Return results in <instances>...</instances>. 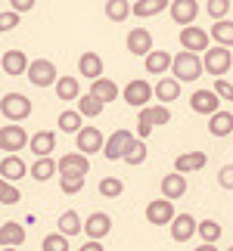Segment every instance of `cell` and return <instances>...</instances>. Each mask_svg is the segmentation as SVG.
Segmentation results:
<instances>
[{
	"label": "cell",
	"instance_id": "obj_1",
	"mask_svg": "<svg viewBox=\"0 0 233 251\" xmlns=\"http://www.w3.org/2000/svg\"><path fill=\"white\" fill-rule=\"evenodd\" d=\"M171 78L174 81H180V84H187V81H196L199 75H202V59L196 53H177V56H171Z\"/></svg>",
	"mask_w": 233,
	"mask_h": 251
},
{
	"label": "cell",
	"instance_id": "obj_2",
	"mask_svg": "<svg viewBox=\"0 0 233 251\" xmlns=\"http://www.w3.org/2000/svg\"><path fill=\"white\" fill-rule=\"evenodd\" d=\"M31 112H34V105L25 93H3V100H0V115H3L9 124L25 121Z\"/></svg>",
	"mask_w": 233,
	"mask_h": 251
},
{
	"label": "cell",
	"instance_id": "obj_3",
	"mask_svg": "<svg viewBox=\"0 0 233 251\" xmlns=\"http://www.w3.org/2000/svg\"><path fill=\"white\" fill-rule=\"evenodd\" d=\"M202 69H205L208 75H215V78H221V75H227L233 69V53L227 50V47H208L205 53H202Z\"/></svg>",
	"mask_w": 233,
	"mask_h": 251
},
{
	"label": "cell",
	"instance_id": "obj_4",
	"mask_svg": "<svg viewBox=\"0 0 233 251\" xmlns=\"http://www.w3.org/2000/svg\"><path fill=\"white\" fill-rule=\"evenodd\" d=\"M180 47L187 53H205L208 47H211V37H208V31L205 28H196V25H183L180 28Z\"/></svg>",
	"mask_w": 233,
	"mask_h": 251
},
{
	"label": "cell",
	"instance_id": "obj_5",
	"mask_svg": "<svg viewBox=\"0 0 233 251\" xmlns=\"http://www.w3.org/2000/svg\"><path fill=\"white\" fill-rule=\"evenodd\" d=\"M25 146H28L25 127H19V124H9V121H6V127H0V152L16 155V152H22Z\"/></svg>",
	"mask_w": 233,
	"mask_h": 251
},
{
	"label": "cell",
	"instance_id": "obj_6",
	"mask_svg": "<svg viewBox=\"0 0 233 251\" xmlns=\"http://www.w3.org/2000/svg\"><path fill=\"white\" fill-rule=\"evenodd\" d=\"M25 75H28V81H31L34 87H53L56 84V65L50 62V59H34V62H28V69H25Z\"/></svg>",
	"mask_w": 233,
	"mask_h": 251
},
{
	"label": "cell",
	"instance_id": "obj_7",
	"mask_svg": "<svg viewBox=\"0 0 233 251\" xmlns=\"http://www.w3.org/2000/svg\"><path fill=\"white\" fill-rule=\"evenodd\" d=\"M87 171H90V158L81 155V152H69V155H62L56 161L59 177H87Z\"/></svg>",
	"mask_w": 233,
	"mask_h": 251
},
{
	"label": "cell",
	"instance_id": "obj_8",
	"mask_svg": "<svg viewBox=\"0 0 233 251\" xmlns=\"http://www.w3.org/2000/svg\"><path fill=\"white\" fill-rule=\"evenodd\" d=\"M81 233H84L87 239H96V242H103V239L112 233V217L103 214V211H93L90 217H84Z\"/></svg>",
	"mask_w": 233,
	"mask_h": 251
},
{
	"label": "cell",
	"instance_id": "obj_9",
	"mask_svg": "<svg viewBox=\"0 0 233 251\" xmlns=\"http://www.w3.org/2000/svg\"><path fill=\"white\" fill-rule=\"evenodd\" d=\"M121 96H124V102H128V105H134V109H143V105H149V100H152V84L143 81V78L128 81V87L121 90Z\"/></svg>",
	"mask_w": 233,
	"mask_h": 251
},
{
	"label": "cell",
	"instance_id": "obj_10",
	"mask_svg": "<svg viewBox=\"0 0 233 251\" xmlns=\"http://www.w3.org/2000/svg\"><path fill=\"white\" fill-rule=\"evenodd\" d=\"M168 16L174 19V25H193L199 16V0H171Z\"/></svg>",
	"mask_w": 233,
	"mask_h": 251
},
{
	"label": "cell",
	"instance_id": "obj_11",
	"mask_svg": "<svg viewBox=\"0 0 233 251\" xmlns=\"http://www.w3.org/2000/svg\"><path fill=\"white\" fill-rule=\"evenodd\" d=\"M75 140H78V149L75 152H81V155L90 158L93 152H100L103 149V130L100 127H81L75 133Z\"/></svg>",
	"mask_w": 233,
	"mask_h": 251
},
{
	"label": "cell",
	"instance_id": "obj_12",
	"mask_svg": "<svg viewBox=\"0 0 233 251\" xmlns=\"http://www.w3.org/2000/svg\"><path fill=\"white\" fill-rule=\"evenodd\" d=\"M168 229H171L174 242H190V239L196 236V217H193V214H174Z\"/></svg>",
	"mask_w": 233,
	"mask_h": 251
},
{
	"label": "cell",
	"instance_id": "obj_13",
	"mask_svg": "<svg viewBox=\"0 0 233 251\" xmlns=\"http://www.w3.org/2000/svg\"><path fill=\"white\" fill-rule=\"evenodd\" d=\"M171 217H174V201L155 199V201H149V205H146V220H149L152 226H168Z\"/></svg>",
	"mask_w": 233,
	"mask_h": 251
},
{
	"label": "cell",
	"instance_id": "obj_14",
	"mask_svg": "<svg viewBox=\"0 0 233 251\" xmlns=\"http://www.w3.org/2000/svg\"><path fill=\"white\" fill-rule=\"evenodd\" d=\"M190 109L196 115H205V118H208V115H215L221 109V100L215 96V90H196L190 96Z\"/></svg>",
	"mask_w": 233,
	"mask_h": 251
},
{
	"label": "cell",
	"instance_id": "obj_15",
	"mask_svg": "<svg viewBox=\"0 0 233 251\" xmlns=\"http://www.w3.org/2000/svg\"><path fill=\"white\" fill-rule=\"evenodd\" d=\"M187 196V177L183 174H165L162 177V199H168V201H177Z\"/></svg>",
	"mask_w": 233,
	"mask_h": 251
},
{
	"label": "cell",
	"instance_id": "obj_16",
	"mask_svg": "<svg viewBox=\"0 0 233 251\" xmlns=\"http://www.w3.org/2000/svg\"><path fill=\"white\" fill-rule=\"evenodd\" d=\"M118 84H115L112 78H93L90 81V96H93V100H100L103 105H109V102H115V100H118Z\"/></svg>",
	"mask_w": 233,
	"mask_h": 251
},
{
	"label": "cell",
	"instance_id": "obj_17",
	"mask_svg": "<svg viewBox=\"0 0 233 251\" xmlns=\"http://www.w3.org/2000/svg\"><path fill=\"white\" fill-rule=\"evenodd\" d=\"M205 165H208V155H205V152H180V155L174 158V171L183 174V177L193 174V171H202Z\"/></svg>",
	"mask_w": 233,
	"mask_h": 251
},
{
	"label": "cell",
	"instance_id": "obj_18",
	"mask_svg": "<svg viewBox=\"0 0 233 251\" xmlns=\"http://www.w3.org/2000/svg\"><path fill=\"white\" fill-rule=\"evenodd\" d=\"M134 137L131 130H115L109 140H103V155L109 158V161H121V152H124V146H128V140Z\"/></svg>",
	"mask_w": 233,
	"mask_h": 251
},
{
	"label": "cell",
	"instance_id": "obj_19",
	"mask_svg": "<svg viewBox=\"0 0 233 251\" xmlns=\"http://www.w3.org/2000/svg\"><path fill=\"white\" fill-rule=\"evenodd\" d=\"M0 69H3L9 78H19V75H25V69H28V56L22 50H6L0 56Z\"/></svg>",
	"mask_w": 233,
	"mask_h": 251
},
{
	"label": "cell",
	"instance_id": "obj_20",
	"mask_svg": "<svg viewBox=\"0 0 233 251\" xmlns=\"http://www.w3.org/2000/svg\"><path fill=\"white\" fill-rule=\"evenodd\" d=\"M208 133L211 137H230L233 133V112H227V109H218L215 115H208Z\"/></svg>",
	"mask_w": 233,
	"mask_h": 251
},
{
	"label": "cell",
	"instance_id": "obj_21",
	"mask_svg": "<svg viewBox=\"0 0 233 251\" xmlns=\"http://www.w3.org/2000/svg\"><path fill=\"white\" fill-rule=\"evenodd\" d=\"M28 149H31L37 158H50V152L56 149V133L53 130H37L34 137L28 140Z\"/></svg>",
	"mask_w": 233,
	"mask_h": 251
},
{
	"label": "cell",
	"instance_id": "obj_22",
	"mask_svg": "<svg viewBox=\"0 0 233 251\" xmlns=\"http://www.w3.org/2000/svg\"><path fill=\"white\" fill-rule=\"evenodd\" d=\"M143 69H146L149 75H155V78H162V75L171 69V53H165V50H149L146 56H143Z\"/></svg>",
	"mask_w": 233,
	"mask_h": 251
},
{
	"label": "cell",
	"instance_id": "obj_23",
	"mask_svg": "<svg viewBox=\"0 0 233 251\" xmlns=\"http://www.w3.org/2000/svg\"><path fill=\"white\" fill-rule=\"evenodd\" d=\"M152 50V34L146 28H131L128 31V53L134 56H146Z\"/></svg>",
	"mask_w": 233,
	"mask_h": 251
},
{
	"label": "cell",
	"instance_id": "obj_24",
	"mask_svg": "<svg viewBox=\"0 0 233 251\" xmlns=\"http://www.w3.org/2000/svg\"><path fill=\"white\" fill-rule=\"evenodd\" d=\"M22 242H25V226L16 220H6L0 226V248H19Z\"/></svg>",
	"mask_w": 233,
	"mask_h": 251
},
{
	"label": "cell",
	"instance_id": "obj_25",
	"mask_svg": "<svg viewBox=\"0 0 233 251\" xmlns=\"http://www.w3.org/2000/svg\"><path fill=\"white\" fill-rule=\"evenodd\" d=\"M152 93H155V100H159L162 105H168V102H177V96H180V81H174V78H159L152 87Z\"/></svg>",
	"mask_w": 233,
	"mask_h": 251
},
{
	"label": "cell",
	"instance_id": "obj_26",
	"mask_svg": "<svg viewBox=\"0 0 233 251\" xmlns=\"http://www.w3.org/2000/svg\"><path fill=\"white\" fill-rule=\"evenodd\" d=\"M78 75L81 78H103V56L100 53H81L78 59Z\"/></svg>",
	"mask_w": 233,
	"mask_h": 251
},
{
	"label": "cell",
	"instance_id": "obj_27",
	"mask_svg": "<svg viewBox=\"0 0 233 251\" xmlns=\"http://www.w3.org/2000/svg\"><path fill=\"white\" fill-rule=\"evenodd\" d=\"M146 140H137V137H131L128 140V146H124V152H121V161L124 165H131V168H137V165H143L146 161Z\"/></svg>",
	"mask_w": 233,
	"mask_h": 251
},
{
	"label": "cell",
	"instance_id": "obj_28",
	"mask_svg": "<svg viewBox=\"0 0 233 251\" xmlns=\"http://www.w3.org/2000/svg\"><path fill=\"white\" fill-rule=\"evenodd\" d=\"M28 174V165L19 155H6L3 161H0V177H3L6 183H16V180H22Z\"/></svg>",
	"mask_w": 233,
	"mask_h": 251
},
{
	"label": "cell",
	"instance_id": "obj_29",
	"mask_svg": "<svg viewBox=\"0 0 233 251\" xmlns=\"http://www.w3.org/2000/svg\"><path fill=\"white\" fill-rule=\"evenodd\" d=\"M208 37H211V41H218V47L233 50V19H218V22L211 25Z\"/></svg>",
	"mask_w": 233,
	"mask_h": 251
},
{
	"label": "cell",
	"instance_id": "obj_30",
	"mask_svg": "<svg viewBox=\"0 0 233 251\" xmlns=\"http://www.w3.org/2000/svg\"><path fill=\"white\" fill-rule=\"evenodd\" d=\"M81 224H84V217H78V211H62L59 220H56V233H62L65 239H72L81 233Z\"/></svg>",
	"mask_w": 233,
	"mask_h": 251
},
{
	"label": "cell",
	"instance_id": "obj_31",
	"mask_svg": "<svg viewBox=\"0 0 233 251\" xmlns=\"http://www.w3.org/2000/svg\"><path fill=\"white\" fill-rule=\"evenodd\" d=\"M171 0H137V3H131V16L137 19H149V16H159L168 9Z\"/></svg>",
	"mask_w": 233,
	"mask_h": 251
},
{
	"label": "cell",
	"instance_id": "obj_32",
	"mask_svg": "<svg viewBox=\"0 0 233 251\" xmlns=\"http://www.w3.org/2000/svg\"><path fill=\"white\" fill-rule=\"evenodd\" d=\"M103 13H106L109 22H128L131 3H128V0H106V3H103Z\"/></svg>",
	"mask_w": 233,
	"mask_h": 251
},
{
	"label": "cell",
	"instance_id": "obj_33",
	"mask_svg": "<svg viewBox=\"0 0 233 251\" xmlns=\"http://www.w3.org/2000/svg\"><path fill=\"white\" fill-rule=\"evenodd\" d=\"M56 127H59L62 133H72V137H75V133L84 127V118L75 109H65V112H59V118H56Z\"/></svg>",
	"mask_w": 233,
	"mask_h": 251
},
{
	"label": "cell",
	"instance_id": "obj_34",
	"mask_svg": "<svg viewBox=\"0 0 233 251\" xmlns=\"http://www.w3.org/2000/svg\"><path fill=\"white\" fill-rule=\"evenodd\" d=\"M56 96H59L62 102H75L78 96H81V87H78V78H56Z\"/></svg>",
	"mask_w": 233,
	"mask_h": 251
},
{
	"label": "cell",
	"instance_id": "obj_35",
	"mask_svg": "<svg viewBox=\"0 0 233 251\" xmlns=\"http://www.w3.org/2000/svg\"><path fill=\"white\" fill-rule=\"evenodd\" d=\"M106 109V105L100 102V100H93V96L90 93H81V96H78V115H81V118H96V115H100Z\"/></svg>",
	"mask_w": 233,
	"mask_h": 251
},
{
	"label": "cell",
	"instance_id": "obj_36",
	"mask_svg": "<svg viewBox=\"0 0 233 251\" xmlns=\"http://www.w3.org/2000/svg\"><path fill=\"white\" fill-rule=\"evenodd\" d=\"M28 174H31V180L47 183V180H53V174H56V161H53V158H37Z\"/></svg>",
	"mask_w": 233,
	"mask_h": 251
},
{
	"label": "cell",
	"instance_id": "obj_37",
	"mask_svg": "<svg viewBox=\"0 0 233 251\" xmlns=\"http://www.w3.org/2000/svg\"><path fill=\"white\" fill-rule=\"evenodd\" d=\"M196 236L202 239V242L218 245V239H221V224H218V220H196Z\"/></svg>",
	"mask_w": 233,
	"mask_h": 251
},
{
	"label": "cell",
	"instance_id": "obj_38",
	"mask_svg": "<svg viewBox=\"0 0 233 251\" xmlns=\"http://www.w3.org/2000/svg\"><path fill=\"white\" fill-rule=\"evenodd\" d=\"M121 192H124V180H121V177H103V180H100V196L118 199Z\"/></svg>",
	"mask_w": 233,
	"mask_h": 251
},
{
	"label": "cell",
	"instance_id": "obj_39",
	"mask_svg": "<svg viewBox=\"0 0 233 251\" xmlns=\"http://www.w3.org/2000/svg\"><path fill=\"white\" fill-rule=\"evenodd\" d=\"M146 112H149V121H152V127H165V124L171 121V109H168V105H162V102L146 105Z\"/></svg>",
	"mask_w": 233,
	"mask_h": 251
},
{
	"label": "cell",
	"instance_id": "obj_40",
	"mask_svg": "<svg viewBox=\"0 0 233 251\" xmlns=\"http://www.w3.org/2000/svg\"><path fill=\"white\" fill-rule=\"evenodd\" d=\"M16 201H22V192H19L16 183H6L0 177V205H16Z\"/></svg>",
	"mask_w": 233,
	"mask_h": 251
},
{
	"label": "cell",
	"instance_id": "obj_41",
	"mask_svg": "<svg viewBox=\"0 0 233 251\" xmlns=\"http://www.w3.org/2000/svg\"><path fill=\"white\" fill-rule=\"evenodd\" d=\"M41 251H69V239L62 233H50V236H44Z\"/></svg>",
	"mask_w": 233,
	"mask_h": 251
},
{
	"label": "cell",
	"instance_id": "obj_42",
	"mask_svg": "<svg viewBox=\"0 0 233 251\" xmlns=\"http://www.w3.org/2000/svg\"><path fill=\"white\" fill-rule=\"evenodd\" d=\"M230 0H208V3H205V13L211 16V19H215V22H218V19H227V13H230Z\"/></svg>",
	"mask_w": 233,
	"mask_h": 251
},
{
	"label": "cell",
	"instance_id": "obj_43",
	"mask_svg": "<svg viewBox=\"0 0 233 251\" xmlns=\"http://www.w3.org/2000/svg\"><path fill=\"white\" fill-rule=\"evenodd\" d=\"M149 133H152V121H149L146 105H143V109L137 112V133H134V137H137V140H146Z\"/></svg>",
	"mask_w": 233,
	"mask_h": 251
},
{
	"label": "cell",
	"instance_id": "obj_44",
	"mask_svg": "<svg viewBox=\"0 0 233 251\" xmlns=\"http://www.w3.org/2000/svg\"><path fill=\"white\" fill-rule=\"evenodd\" d=\"M19 13H13V9H3V13H0V34H9V31H16L19 28Z\"/></svg>",
	"mask_w": 233,
	"mask_h": 251
},
{
	"label": "cell",
	"instance_id": "obj_45",
	"mask_svg": "<svg viewBox=\"0 0 233 251\" xmlns=\"http://www.w3.org/2000/svg\"><path fill=\"white\" fill-rule=\"evenodd\" d=\"M211 90H215V96L221 102H233V84L227 78H215V87H211Z\"/></svg>",
	"mask_w": 233,
	"mask_h": 251
},
{
	"label": "cell",
	"instance_id": "obj_46",
	"mask_svg": "<svg viewBox=\"0 0 233 251\" xmlns=\"http://www.w3.org/2000/svg\"><path fill=\"white\" fill-rule=\"evenodd\" d=\"M59 189L65 196H78L84 189V177H59Z\"/></svg>",
	"mask_w": 233,
	"mask_h": 251
},
{
	"label": "cell",
	"instance_id": "obj_47",
	"mask_svg": "<svg viewBox=\"0 0 233 251\" xmlns=\"http://www.w3.org/2000/svg\"><path fill=\"white\" fill-rule=\"evenodd\" d=\"M218 186L227 189V192H233V165H224V168L218 171Z\"/></svg>",
	"mask_w": 233,
	"mask_h": 251
},
{
	"label": "cell",
	"instance_id": "obj_48",
	"mask_svg": "<svg viewBox=\"0 0 233 251\" xmlns=\"http://www.w3.org/2000/svg\"><path fill=\"white\" fill-rule=\"evenodd\" d=\"M34 3H37V0H9V9L22 16V13H31V9H34Z\"/></svg>",
	"mask_w": 233,
	"mask_h": 251
},
{
	"label": "cell",
	"instance_id": "obj_49",
	"mask_svg": "<svg viewBox=\"0 0 233 251\" xmlns=\"http://www.w3.org/2000/svg\"><path fill=\"white\" fill-rule=\"evenodd\" d=\"M78 251H103V242H96V239H87V242L78 248Z\"/></svg>",
	"mask_w": 233,
	"mask_h": 251
},
{
	"label": "cell",
	"instance_id": "obj_50",
	"mask_svg": "<svg viewBox=\"0 0 233 251\" xmlns=\"http://www.w3.org/2000/svg\"><path fill=\"white\" fill-rule=\"evenodd\" d=\"M193 251H221V248H218V245H211V242H199Z\"/></svg>",
	"mask_w": 233,
	"mask_h": 251
},
{
	"label": "cell",
	"instance_id": "obj_51",
	"mask_svg": "<svg viewBox=\"0 0 233 251\" xmlns=\"http://www.w3.org/2000/svg\"><path fill=\"white\" fill-rule=\"evenodd\" d=\"M0 251H19V248H0Z\"/></svg>",
	"mask_w": 233,
	"mask_h": 251
},
{
	"label": "cell",
	"instance_id": "obj_52",
	"mask_svg": "<svg viewBox=\"0 0 233 251\" xmlns=\"http://www.w3.org/2000/svg\"><path fill=\"white\" fill-rule=\"evenodd\" d=\"M227 251H233V245H230V248H227Z\"/></svg>",
	"mask_w": 233,
	"mask_h": 251
}]
</instances>
